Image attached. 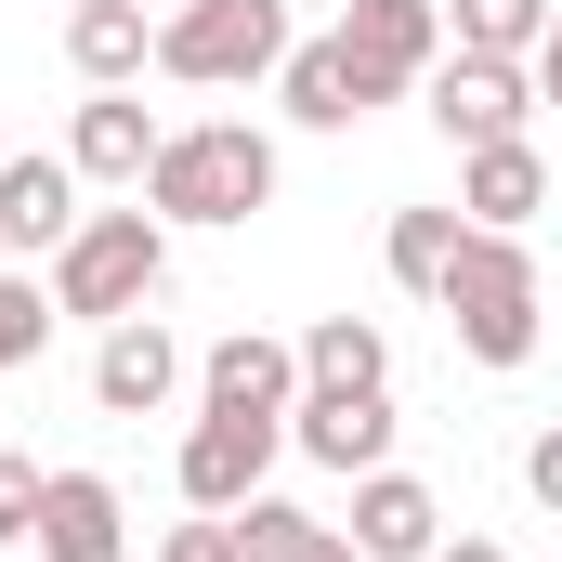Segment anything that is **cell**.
I'll list each match as a JSON object with an SVG mask.
<instances>
[{
  "instance_id": "cell-18",
  "label": "cell",
  "mask_w": 562,
  "mask_h": 562,
  "mask_svg": "<svg viewBox=\"0 0 562 562\" xmlns=\"http://www.w3.org/2000/svg\"><path fill=\"white\" fill-rule=\"evenodd\" d=\"M301 380H327V393H393V327H380V314H314V327H301Z\"/></svg>"
},
{
  "instance_id": "cell-17",
  "label": "cell",
  "mask_w": 562,
  "mask_h": 562,
  "mask_svg": "<svg viewBox=\"0 0 562 562\" xmlns=\"http://www.w3.org/2000/svg\"><path fill=\"white\" fill-rule=\"evenodd\" d=\"M66 66H79V92H132L157 66V13L144 0H66Z\"/></svg>"
},
{
  "instance_id": "cell-3",
  "label": "cell",
  "mask_w": 562,
  "mask_h": 562,
  "mask_svg": "<svg viewBox=\"0 0 562 562\" xmlns=\"http://www.w3.org/2000/svg\"><path fill=\"white\" fill-rule=\"evenodd\" d=\"M157 288H170V223L157 210H79V236L53 249V314H79V327H119V314H157Z\"/></svg>"
},
{
  "instance_id": "cell-26",
  "label": "cell",
  "mask_w": 562,
  "mask_h": 562,
  "mask_svg": "<svg viewBox=\"0 0 562 562\" xmlns=\"http://www.w3.org/2000/svg\"><path fill=\"white\" fill-rule=\"evenodd\" d=\"M524 66H537V105H562V13H550V40H537Z\"/></svg>"
},
{
  "instance_id": "cell-27",
  "label": "cell",
  "mask_w": 562,
  "mask_h": 562,
  "mask_svg": "<svg viewBox=\"0 0 562 562\" xmlns=\"http://www.w3.org/2000/svg\"><path fill=\"white\" fill-rule=\"evenodd\" d=\"M431 562H510V550H497V537H445Z\"/></svg>"
},
{
  "instance_id": "cell-29",
  "label": "cell",
  "mask_w": 562,
  "mask_h": 562,
  "mask_svg": "<svg viewBox=\"0 0 562 562\" xmlns=\"http://www.w3.org/2000/svg\"><path fill=\"white\" fill-rule=\"evenodd\" d=\"M0 262H13V249H0Z\"/></svg>"
},
{
  "instance_id": "cell-16",
  "label": "cell",
  "mask_w": 562,
  "mask_h": 562,
  "mask_svg": "<svg viewBox=\"0 0 562 562\" xmlns=\"http://www.w3.org/2000/svg\"><path fill=\"white\" fill-rule=\"evenodd\" d=\"M79 236V157L53 144V157H0V249H66Z\"/></svg>"
},
{
  "instance_id": "cell-5",
  "label": "cell",
  "mask_w": 562,
  "mask_h": 562,
  "mask_svg": "<svg viewBox=\"0 0 562 562\" xmlns=\"http://www.w3.org/2000/svg\"><path fill=\"white\" fill-rule=\"evenodd\" d=\"M419 105H431V132L458 144H510V132H537V66H510V53H445L419 79Z\"/></svg>"
},
{
  "instance_id": "cell-7",
  "label": "cell",
  "mask_w": 562,
  "mask_h": 562,
  "mask_svg": "<svg viewBox=\"0 0 562 562\" xmlns=\"http://www.w3.org/2000/svg\"><path fill=\"white\" fill-rule=\"evenodd\" d=\"M196 406H223V419H288V406H301V340L223 327V340L196 353Z\"/></svg>"
},
{
  "instance_id": "cell-8",
  "label": "cell",
  "mask_w": 562,
  "mask_h": 562,
  "mask_svg": "<svg viewBox=\"0 0 562 562\" xmlns=\"http://www.w3.org/2000/svg\"><path fill=\"white\" fill-rule=\"evenodd\" d=\"M340 40H353V66L380 79V105H406L431 66L458 53V40H445V0H353V13H340Z\"/></svg>"
},
{
  "instance_id": "cell-19",
  "label": "cell",
  "mask_w": 562,
  "mask_h": 562,
  "mask_svg": "<svg viewBox=\"0 0 562 562\" xmlns=\"http://www.w3.org/2000/svg\"><path fill=\"white\" fill-rule=\"evenodd\" d=\"M236 550H249V562H367L340 524H327V510H301V497H276V484L236 510Z\"/></svg>"
},
{
  "instance_id": "cell-22",
  "label": "cell",
  "mask_w": 562,
  "mask_h": 562,
  "mask_svg": "<svg viewBox=\"0 0 562 562\" xmlns=\"http://www.w3.org/2000/svg\"><path fill=\"white\" fill-rule=\"evenodd\" d=\"M53 327H66V314H53V276H13V262H0V380H13V367H40V340H53Z\"/></svg>"
},
{
  "instance_id": "cell-12",
  "label": "cell",
  "mask_w": 562,
  "mask_h": 562,
  "mask_svg": "<svg viewBox=\"0 0 562 562\" xmlns=\"http://www.w3.org/2000/svg\"><path fill=\"white\" fill-rule=\"evenodd\" d=\"M157 105L144 92H79V119H66V157H79V183H119V196H144V170H157Z\"/></svg>"
},
{
  "instance_id": "cell-15",
  "label": "cell",
  "mask_w": 562,
  "mask_h": 562,
  "mask_svg": "<svg viewBox=\"0 0 562 562\" xmlns=\"http://www.w3.org/2000/svg\"><path fill=\"white\" fill-rule=\"evenodd\" d=\"M276 105L301 119V132H353L367 105H380V79L353 66V40L327 26V40H288V66H276Z\"/></svg>"
},
{
  "instance_id": "cell-4",
  "label": "cell",
  "mask_w": 562,
  "mask_h": 562,
  "mask_svg": "<svg viewBox=\"0 0 562 562\" xmlns=\"http://www.w3.org/2000/svg\"><path fill=\"white\" fill-rule=\"evenodd\" d=\"M288 66V0H170L157 13V79L183 92H249Z\"/></svg>"
},
{
  "instance_id": "cell-13",
  "label": "cell",
  "mask_w": 562,
  "mask_h": 562,
  "mask_svg": "<svg viewBox=\"0 0 562 562\" xmlns=\"http://www.w3.org/2000/svg\"><path fill=\"white\" fill-rule=\"evenodd\" d=\"M367 562H431L445 550V497L419 471H353V524H340Z\"/></svg>"
},
{
  "instance_id": "cell-25",
  "label": "cell",
  "mask_w": 562,
  "mask_h": 562,
  "mask_svg": "<svg viewBox=\"0 0 562 562\" xmlns=\"http://www.w3.org/2000/svg\"><path fill=\"white\" fill-rule=\"evenodd\" d=\"M524 497L562 524V431H537V445H524Z\"/></svg>"
},
{
  "instance_id": "cell-1",
  "label": "cell",
  "mask_w": 562,
  "mask_h": 562,
  "mask_svg": "<svg viewBox=\"0 0 562 562\" xmlns=\"http://www.w3.org/2000/svg\"><path fill=\"white\" fill-rule=\"evenodd\" d=\"M144 210H157L170 236L262 223V210H276V132H249V119H183V132L157 144V170H144Z\"/></svg>"
},
{
  "instance_id": "cell-20",
  "label": "cell",
  "mask_w": 562,
  "mask_h": 562,
  "mask_svg": "<svg viewBox=\"0 0 562 562\" xmlns=\"http://www.w3.org/2000/svg\"><path fill=\"white\" fill-rule=\"evenodd\" d=\"M458 236H471V223H458V196H445V210H393V236H380L393 288H406V301H445V276H458Z\"/></svg>"
},
{
  "instance_id": "cell-21",
  "label": "cell",
  "mask_w": 562,
  "mask_h": 562,
  "mask_svg": "<svg viewBox=\"0 0 562 562\" xmlns=\"http://www.w3.org/2000/svg\"><path fill=\"white\" fill-rule=\"evenodd\" d=\"M550 13H562V0H445V40H458V53H510V66H524V53L550 40Z\"/></svg>"
},
{
  "instance_id": "cell-23",
  "label": "cell",
  "mask_w": 562,
  "mask_h": 562,
  "mask_svg": "<svg viewBox=\"0 0 562 562\" xmlns=\"http://www.w3.org/2000/svg\"><path fill=\"white\" fill-rule=\"evenodd\" d=\"M40 484H53V471L0 445V550H26V537H40Z\"/></svg>"
},
{
  "instance_id": "cell-28",
  "label": "cell",
  "mask_w": 562,
  "mask_h": 562,
  "mask_svg": "<svg viewBox=\"0 0 562 562\" xmlns=\"http://www.w3.org/2000/svg\"><path fill=\"white\" fill-rule=\"evenodd\" d=\"M0 157H13V144H0Z\"/></svg>"
},
{
  "instance_id": "cell-11",
  "label": "cell",
  "mask_w": 562,
  "mask_h": 562,
  "mask_svg": "<svg viewBox=\"0 0 562 562\" xmlns=\"http://www.w3.org/2000/svg\"><path fill=\"white\" fill-rule=\"evenodd\" d=\"M170 393H183V340H170L157 314H119V327L92 340V406H105V419H157Z\"/></svg>"
},
{
  "instance_id": "cell-14",
  "label": "cell",
  "mask_w": 562,
  "mask_h": 562,
  "mask_svg": "<svg viewBox=\"0 0 562 562\" xmlns=\"http://www.w3.org/2000/svg\"><path fill=\"white\" fill-rule=\"evenodd\" d=\"M537 210H550V157H537V132L471 144V157H458V223H484V236H524Z\"/></svg>"
},
{
  "instance_id": "cell-2",
  "label": "cell",
  "mask_w": 562,
  "mask_h": 562,
  "mask_svg": "<svg viewBox=\"0 0 562 562\" xmlns=\"http://www.w3.org/2000/svg\"><path fill=\"white\" fill-rule=\"evenodd\" d=\"M445 327H458V353L471 367H537V340H550V288H537V249L524 236H458V276L431 301Z\"/></svg>"
},
{
  "instance_id": "cell-9",
  "label": "cell",
  "mask_w": 562,
  "mask_h": 562,
  "mask_svg": "<svg viewBox=\"0 0 562 562\" xmlns=\"http://www.w3.org/2000/svg\"><path fill=\"white\" fill-rule=\"evenodd\" d=\"M288 445L314 458V471H393V393H327V380H301V406H288Z\"/></svg>"
},
{
  "instance_id": "cell-10",
  "label": "cell",
  "mask_w": 562,
  "mask_h": 562,
  "mask_svg": "<svg viewBox=\"0 0 562 562\" xmlns=\"http://www.w3.org/2000/svg\"><path fill=\"white\" fill-rule=\"evenodd\" d=\"M26 550H40V562H132V497H119L105 471H53Z\"/></svg>"
},
{
  "instance_id": "cell-24",
  "label": "cell",
  "mask_w": 562,
  "mask_h": 562,
  "mask_svg": "<svg viewBox=\"0 0 562 562\" xmlns=\"http://www.w3.org/2000/svg\"><path fill=\"white\" fill-rule=\"evenodd\" d=\"M157 562H249V550H236V510H196V524H170V537H157Z\"/></svg>"
},
{
  "instance_id": "cell-6",
  "label": "cell",
  "mask_w": 562,
  "mask_h": 562,
  "mask_svg": "<svg viewBox=\"0 0 562 562\" xmlns=\"http://www.w3.org/2000/svg\"><path fill=\"white\" fill-rule=\"evenodd\" d=\"M276 445H288V419H223V406H196L183 458H170L183 510H249V497H262V471H276Z\"/></svg>"
}]
</instances>
